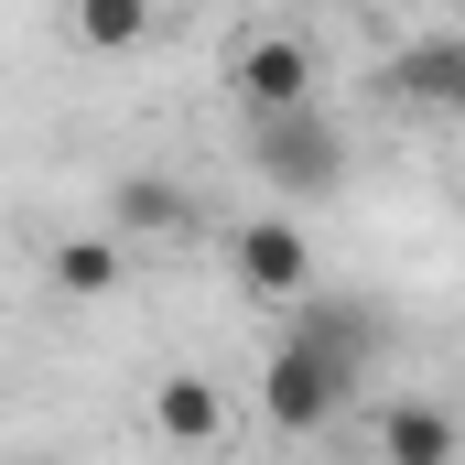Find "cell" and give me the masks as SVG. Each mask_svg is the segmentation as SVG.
Here are the masks:
<instances>
[{
	"label": "cell",
	"mask_w": 465,
	"mask_h": 465,
	"mask_svg": "<svg viewBox=\"0 0 465 465\" xmlns=\"http://www.w3.org/2000/svg\"><path fill=\"white\" fill-rule=\"evenodd\" d=\"M379 465H465V422L444 401H390L379 411Z\"/></svg>",
	"instance_id": "cell-6"
},
{
	"label": "cell",
	"mask_w": 465,
	"mask_h": 465,
	"mask_svg": "<svg viewBox=\"0 0 465 465\" xmlns=\"http://www.w3.org/2000/svg\"><path fill=\"white\" fill-rule=\"evenodd\" d=\"M65 22H76V44H87V54H141L163 11H152V0H65Z\"/></svg>",
	"instance_id": "cell-10"
},
{
	"label": "cell",
	"mask_w": 465,
	"mask_h": 465,
	"mask_svg": "<svg viewBox=\"0 0 465 465\" xmlns=\"http://www.w3.org/2000/svg\"><path fill=\"white\" fill-rule=\"evenodd\" d=\"M249 173L271 195H336L347 184V130L314 109H282V119H249Z\"/></svg>",
	"instance_id": "cell-2"
},
{
	"label": "cell",
	"mask_w": 465,
	"mask_h": 465,
	"mask_svg": "<svg viewBox=\"0 0 465 465\" xmlns=\"http://www.w3.org/2000/svg\"><path fill=\"white\" fill-rule=\"evenodd\" d=\"M152 433H163V444H184V455H206V444L228 433V390H217V379H195V368L152 379Z\"/></svg>",
	"instance_id": "cell-7"
},
{
	"label": "cell",
	"mask_w": 465,
	"mask_h": 465,
	"mask_svg": "<svg viewBox=\"0 0 465 465\" xmlns=\"http://www.w3.org/2000/svg\"><path fill=\"white\" fill-rule=\"evenodd\" d=\"M357 357H368V336L357 325H336V314H314L303 336H282L271 347V368H260V422L271 433H325L336 411H347V390H357Z\"/></svg>",
	"instance_id": "cell-1"
},
{
	"label": "cell",
	"mask_w": 465,
	"mask_h": 465,
	"mask_svg": "<svg viewBox=\"0 0 465 465\" xmlns=\"http://www.w3.org/2000/svg\"><path fill=\"white\" fill-rule=\"evenodd\" d=\"M44 271H54V292H65V303H109L119 282H130V249H119V238H54V260H44Z\"/></svg>",
	"instance_id": "cell-8"
},
{
	"label": "cell",
	"mask_w": 465,
	"mask_h": 465,
	"mask_svg": "<svg viewBox=\"0 0 465 465\" xmlns=\"http://www.w3.org/2000/svg\"><path fill=\"white\" fill-rule=\"evenodd\" d=\"M109 217H119V238H184V228H195L184 184H163V173H130V184L109 195Z\"/></svg>",
	"instance_id": "cell-9"
},
{
	"label": "cell",
	"mask_w": 465,
	"mask_h": 465,
	"mask_svg": "<svg viewBox=\"0 0 465 465\" xmlns=\"http://www.w3.org/2000/svg\"><path fill=\"white\" fill-rule=\"evenodd\" d=\"M238 109L249 119L314 109V44H303V33H249V44H238Z\"/></svg>",
	"instance_id": "cell-3"
},
{
	"label": "cell",
	"mask_w": 465,
	"mask_h": 465,
	"mask_svg": "<svg viewBox=\"0 0 465 465\" xmlns=\"http://www.w3.org/2000/svg\"><path fill=\"white\" fill-rule=\"evenodd\" d=\"M390 98H411V109H433V119H465V33L401 44L390 54Z\"/></svg>",
	"instance_id": "cell-5"
},
{
	"label": "cell",
	"mask_w": 465,
	"mask_h": 465,
	"mask_svg": "<svg viewBox=\"0 0 465 465\" xmlns=\"http://www.w3.org/2000/svg\"><path fill=\"white\" fill-rule=\"evenodd\" d=\"M238 282H249L260 303H303V282H314V238L292 228V217H249V228H238Z\"/></svg>",
	"instance_id": "cell-4"
}]
</instances>
